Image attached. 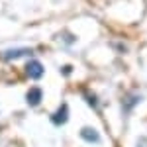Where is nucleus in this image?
<instances>
[{
  "mask_svg": "<svg viewBox=\"0 0 147 147\" xmlns=\"http://www.w3.org/2000/svg\"><path fill=\"white\" fill-rule=\"evenodd\" d=\"M26 75H28L30 79H41V77H43V65H41L37 59L28 61V65H26Z\"/></svg>",
  "mask_w": 147,
  "mask_h": 147,
  "instance_id": "f03ea898",
  "label": "nucleus"
},
{
  "mask_svg": "<svg viewBox=\"0 0 147 147\" xmlns=\"http://www.w3.org/2000/svg\"><path fill=\"white\" fill-rule=\"evenodd\" d=\"M137 147H147V137H139L137 139Z\"/></svg>",
  "mask_w": 147,
  "mask_h": 147,
  "instance_id": "423d86ee",
  "label": "nucleus"
},
{
  "mask_svg": "<svg viewBox=\"0 0 147 147\" xmlns=\"http://www.w3.org/2000/svg\"><path fill=\"white\" fill-rule=\"evenodd\" d=\"M80 136H82V139H86V141H90V143H98V139H100L98 131H96L94 127H88V125L80 129Z\"/></svg>",
  "mask_w": 147,
  "mask_h": 147,
  "instance_id": "39448f33",
  "label": "nucleus"
},
{
  "mask_svg": "<svg viewBox=\"0 0 147 147\" xmlns=\"http://www.w3.org/2000/svg\"><path fill=\"white\" fill-rule=\"evenodd\" d=\"M41 98H43L41 88H30V90H28V94H26V100H28V104H30V106H37V104L41 102Z\"/></svg>",
  "mask_w": 147,
  "mask_h": 147,
  "instance_id": "20e7f679",
  "label": "nucleus"
},
{
  "mask_svg": "<svg viewBox=\"0 0 147 147\" xmlns=\"http://www.w3.org/2000/svg\"><path fill=\"white\" fill-rule=\"evenodd\" d=\"M34 55V49L30 47H22V49H8L2 53V59L4 61H12V59H20V57H32Z\"/></svg>",
  "mask_w": 147,
  "mask_h": 147,
  "instance_id": "f257e3e1",
  "label": "nucleus"
},
{
  "mask_svg": "<svg viewBox=\"0 0 147 147\" xmlns=\"http://www.w3.org/2000/svg\"><path fill=\"white\" fill-rule=\"evenodd\" d=\"M67 118H69V108H67V104H61V106H59V110H57L55 114H51V122H53L55 125L65 124V122H67Z\"/></svg>",
  "mask_w": 147,
  "mask_h": 147,
  "instance_id": "7ed1b4c3",
  "label": "nucleus"
}]
</instances>
